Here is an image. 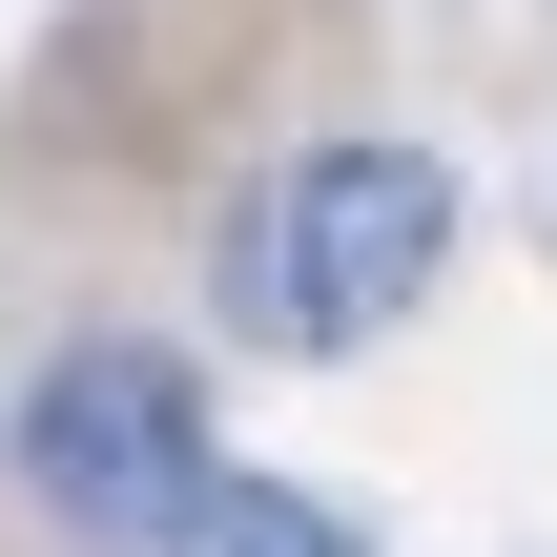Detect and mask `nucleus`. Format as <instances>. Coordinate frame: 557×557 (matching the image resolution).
I'll return each mask as SVG.
<instances>
[{
  "label": "nucleus",
  "mask_w": 557,
  "mask_h": 557,
  "mask_svg": "<svg viewBox=\"0 0 557 557\" xmlns=\"http://www.w3.org/2000/svg\"><path fill=\"white\" fill-rule=\"evenodd\" d=\"M434 269H455V165H434V145H289V165L227 207V331L289 351V372L372 351Z\"/></svg>",
  "instance_id": "obj_1"
},
{
  "label": "nucleus",
  "mask_w": 557,
  "mask_h": 557,
  "mask_svg": "<svg viewBox=\"0 0 557 557\" xmlns=\"http://www.w3.org/2000/svg\"><path fill=\"white\" fill-rule=\"evenodd\" d=\"M0 455H21V496H41L62 537H124V557L227 475V455H207V372H186V351H145V331H62V351L21 372Z\"/></svg>",
  "instance_id": "obj_2"
},
{
  "label": "nucleus",
  "mask_w": 557,
  "mask_h": 557,
  "mask_svg": "<svg viewBox=\"0 0 557 557\" xmlns=\"http://www.w3.org/2000/svg\"><path fill=\"white\" fill-rule=\"evenodd\" d=\"M145 557H372V537H351L331 496H289V475H207V496H186Z\"/></svg>",
  "instance_id": "obj_3"
}]
</instances>
